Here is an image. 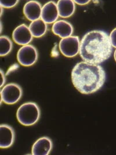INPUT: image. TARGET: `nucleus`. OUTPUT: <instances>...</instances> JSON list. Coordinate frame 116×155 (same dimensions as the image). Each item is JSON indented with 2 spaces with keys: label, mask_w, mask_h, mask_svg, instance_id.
<instances>
[{
  "label": "nucleus",
  "mask_w": 116,
  "mask_h": 155,
  "mask_svg": "<svg viewBox=\"0 0 116 155\" xmlns=\"http://www.w3.org/2000/svg\"><path fill=\"white\" fill-rule=\"evenodd\" d=\"M75 3L79 4V5H86L87 4H88L90 1H88V0H79V1H74Z\"/></svg>",
  "instance_id": "nucleus-19"
},
{
  "label": "nucleus",
  "mask_w": 116,
  "mask_h": 155,
  "mask_svg": "<svg viewBox=\"0 0 116 155\" xmlns=\"http://www.w3.org/2000/svg\"><path fill=\"white\" fill-rule=\"evenodd\" d=\"M52 30L55 35L62 38H65L72 36L74 29L70 23L63 20H60L53 23Z\"/></svg>",
  "instance_id": "nucleus-12"
},
{
  "label": "nucleus",
  "mask_w": 116,
  "mask_h": 155,
  "mask_svg": "<svg viewBox=\"0 0 116 155\" xmlns=\"http://www.w3.org/2000/svg\"><path fill=\"white\" fill-rule=\"evenodd\" d=\"M59 47L60 52L64 56L67 58L75 57L80 52L79 37L74 35L62 38L59 42Z\"/></svg>",
  "instance_id": "nucleus-5"
},
{
  "label": "nucleus",
  "mask_w": 116,
  "mask_h": 155,
  "mask_svg": "<svg viewBox=\"0 0 116 155\" xmlns=\"http://www.w3.org/2000/svg\"><path fill=\"white\" fill-rule=\"evenodd\" d=\"M40 109L34 102H27L19 107L16 113L18 121L23 126L34 125L40 117Z\"/></svg>",
  "instance_id": "nucleus-3"
},
{
  "label": "nucleus",
  "mask_w": 116,
  "mask_h": 155,
  "mask_svg": "<svg viewBox=\"0 0 116 155\" xmlns=\"http://www.w3.org/2000/svg\"><path fill=\"white\" fill-rule=\"evenodd\" d=\"M14 141V130L8 124L0 126V148L11 147Z\"/></svg>",
  "instance_id": "nucleus-11"
},
{
  "label": "nucleus",
  "mask_w": 116,
  "mask_h": 155,
  "mask_svg": "<svg viewBox=\"0 0 116 155\" xmlns=\"http://www.w3.org/2000/svg\"><path fill=\"white\" fill-rule=\"evenodd\" d=\"M109 38L112 47L116 48V28L111 32L109 35Z\"/></svg>",
  "instance_id": "nucleus-17"
},
{
  "label": "nucleus",
  "mask_w": 116,
  "mask_h": 155,
  "mask_svg": "<svg viewBox=\"0 0 116 155\" xmlns=\"http://www.w3.org/2000/svg\"><path fill=\"white\" fill-rule=\"evenodd\" d=\"M52 147V141L50 138L47 137H41L33 144L31 150L32 155H49Z\"/></svg>",
  "instance_id": "nucleus-10"
},
{
  "label": "nucleus",
  "mask_w": 116,
  "mask_h": 155,
  "mask_svg": "<svg viewBox=\"0 0 116 155\" xmlns=\"http://www.w3.org/2000/svg\"><path fill=\"white\" fill-rule=\"evenodd\" d=\"M19 1H0L1 7L11 8L17 5Z\"/></svg>",
  "instance_id": "nucleus-16"
},
{
  "label": "nucleus",
  "mask_w": 116,
  "mask_h": 155,
  "mask_svg": "<svg viewBox=\"0 0 116 155\" xmlns=\"http://www.w3.org/2000/svg\"><path fill=\"white\" fill-rule=\"evenodd\" d=\"M0 72H1V87H2L4 85V84H5V81H6V79H5V74H4V73L3 72V71H2V70H1Z\"/></svg>",
  "instance_id": "nucleus-18"
},
{
  "label": "nucleus",
  "mask_w": 116,
  "mask_h": 155,
  "mask_svg": "<svg viewBox=\"0 0 116 155\" xmlns=\"http://www.w3.org/2000/svg\"><path fill=\"white\" fill-rule=\"evenodd\" d=\"M72 84L82 94H89L99 90L106 80V73L101 66L81 62L72 71Z\"/></svg>",
  "instance_id": "nucleus-2"
},
{
  "label": "nucleus",
  "mask_w": 116,
  "mask_h": 155,
  "mask_svg": "<svg viewBox=\"0 0 116 155\" xmlns=\"http://www.w3.org/2000/svg\"><path fill=\"white\" fill-rule=\"evenodd\" d=\"M29 29L33 37L38 38L43 36L46 33L47 25L42 19H38L30 23Z\"/></svg>",
  "instance_id": "nucleus-14"
},
{
  "label": "nucleus",
  "mask_w": 116,
  "mask_h": 155,
  "mask_svg": "<svg viewBox=\"0 0 116 155\" xmlns=\"http://www.w3.org/2000/svg\"><path fill=\"white\" fill-rule=\"evenodd\" d=\"M42 6L37 1H30L23 7V14L30 21H34L40 19L41 16Z\"/></svg>",
  "instance_id": "nucleus-9"
},
{
  "label": "nucleus",
  "mask_w": 116,
  "mask_h": 155,
  "mask_svg": "<svg viewBox=\"0 0 116 155\" xmlns=\"http://www.w3.org/2000/svg\"><path fill=\"white\" fill-rule=\"evenodd\" d=\"M114 59H115V61H116V50L115 51V52H114Z\"/></svg>",
  "instance_id": "nucleus-21"
},
{
  "label": "nucleus",
  "mask_w": 116,
  "mask_h": 155,
  "mask_svg": "<svg viewBox=\"0 0 116 155\" xmlns=\"http://www.w3.org/2000/svg\"><path fill=\"white\" fill-rule=\"evenodd\" d=\"M112 50L108 33L102 30H94L87 33L82 37L79 52L84 62L98 64L109 59Z\"/></svg>",
  "instance_id": "nucleus-1"
},
{
  "label": "nucleus",
  "mask_w": 116,
  "mask_h": 155,
  "mask_svg": "<svg viewBox=\"0 0 116 155\" xmlns=\"http://www.w3.org/2000/svg\"><path fill=\"white\" fill-rule=\"evenodd\" d=\"M12 38L17 44L24 46L28 45L33 40V35L29 27L25 24H22L14 29Z\"/></svg>",
  "instance_id": "nucleus-7"
},
{
  "label": "nucleus",
  "mask_w": 116,
  "mask_h": 155,
  "mask_svg": "<svg viewBox=\"0 0 116 155\" xmlns=\"http://www.w3.org/2000/svg\"><path fill=\"white\" fill-rule=\"evenodd\" d=\"M59 16L57 4L55 2H48L43 7L41 18L45 23L50 24L56 22Z\"/></svg>",
  "instance_id": "nucleus-8"
},
{
  "label": "nucleus",
  "mask_w": 116,
  "mask_h": 155,
  "mask_svg": "<svg viewBox=\"0 0 116 155\" xmlns=\"http://www.w3.org/2000/svg\"><path fill=\"white\" fill-rule=\"evenodd\" d=\"M59 15L61 18H67L75 12V2L72 0H60L57 3Z\"/></svg>",
  "instance_id": "nucleus-13"
},
{
  "label": "nucleus",
  "mask_w": 116,
  "mask_h": 155,
  "mask_svg": "<svg viewBox=\"0 0 116 155\" xmlns=\"http://www.w3.org/2000/svg\"><path fill=\"white\" fill-rule=\"evenodd\" d=\"M23 91L20 85L10 83L5 85L1 91V102L8 105H14L22 98Z\"/></svg>",
  "instance_id": "nucleus-4"
},
{
  "label": "nucleus",
  "mask_w": 116,
  "mask_h": 155,
  "mask_svg": "<svg viewBox=\"0 0 116 155\" xmlns=\"http://www.w3.org/2000/svg\"><path fill=\"white\" fill-rule=\"evenodd\" d=\"M13 44L11 39L5 35L0 37V55L6 56L12 49Z\"/></svg>",
  "instance_id": "nucleus-15"
},
{
  "label": "nucleus",
  "mask_w": 116,
  "mask_h": 155,
  "mask_svg": "<svg viewBox=\"0 0 116 155\" xmlns=\"http://www.w3.org/2000/svg\"><path fill=\"white\" fill-rule=\"evenodd\" d=\"M38 51L32 45H26L21 47L18 52L17 59L19 63L24 66H30L38 59Z\"/></svg>",
  "instance_id": "nucleus-6"
},
{
  "label": "nucleus",
  "mask_w": 116,
  "mask_h": 155,
  "mask_svg": "<svg viewBox=\"0 0 116 155\" xmlns=\"http://www.w3.org/2000/svg\"><path fill=\"white\" fill-rule=\"evenodd\" d=\"M3 8L1 7V16H2V12H3V10H2Z\"/></svg>",
  "instance_id": "nucleus-20"
}]
</instances>
